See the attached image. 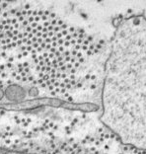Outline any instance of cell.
Listing matches in <instances>:
<instances>
[{
  "label": "cell",
  "mask_w": 146,
  "mask_h": 154,
  "mask_svg": "<svg viewBox=\"0 0 146 154\" xmlns=\"http://www.w3.org/2000/svg\"><path fill=\"white\" fill-rule=\"evenodd\" d=\"M95 54L91 38L53 14L0 2V70L17 81L61 93Z\"/></svg>",
  "instance_id": "obj_1"
},
{
  "label": "cell",
  "mask_w": 146,
  "mask_h": 154,
  "mask_svg": "<svg viewBox=\"0 0 146 154\" xmlns=\"http://www.w3.org/2000/svg\"><path fill=\"white\" fill-rule=\"evenodd\" d=\"M103 120L124 143L146 149V18L120 24L107 63Z\"/></svg>",
  "instance_id": "obj_2"
}]
</instances>
